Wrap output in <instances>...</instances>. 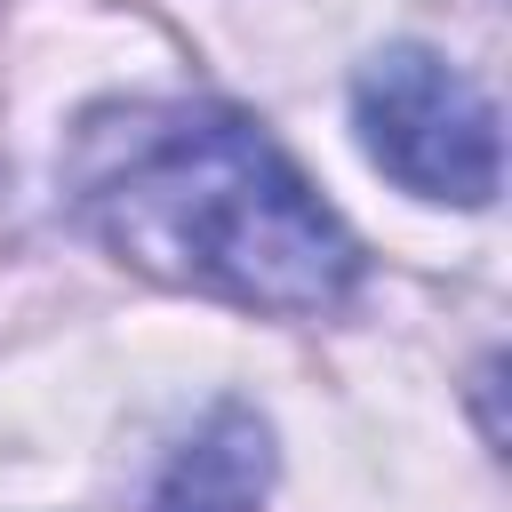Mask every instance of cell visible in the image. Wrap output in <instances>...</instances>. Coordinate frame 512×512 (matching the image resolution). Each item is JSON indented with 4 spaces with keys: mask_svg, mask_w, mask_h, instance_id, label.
<instances>
[{
    "mask_svg": "<svg viewBox=\"0 0 512 512\" xmlns=\"http://www.w3.org/2000/svg\"><path fill=\"white\" fill-rule=\"evenodd\" d=\"M352 120L368 160L424 192V200H456V208H488L504 184V136H496V104L432 48H384L360 64L352 80Z\"/></svg>",
    "mask_w": 512,
    "mask_h": 512,
    "instance_id": "cell-2",
    "label": "cell"
},
{
    "mask_svg": "<svg viewBox=\"0 0 512 512\" xmlns=\"http://www.w3.org/2000/svg\"><path fill=\"white\" fill-rule=\"evenodd\" d=\"M72 200L88 232L192 296L240 312H328L360 280V248L304 168L224 104H128L96 112L72 152Z\"/></svg>",
    "mask_w": 512,
    "mask_h": 512,
    "instance_id": "cell-1",
    "label": "cell"
},
{
    "mask_svg": "<svg viewBox=\"0 0 512 512\" xmlns=\"http://www.w3.org/2000/svg\"><path fill=\"white\" fill-rule=\"evenodd\" d=\"M272 488V432L256 408H216L168 464L152 512H256Z\"/></svg>",
    "mask_w": 512,
    "mask_h": 512,
    "instance_id": "cell-3",
    "label": "cell"
}]
</instances>
